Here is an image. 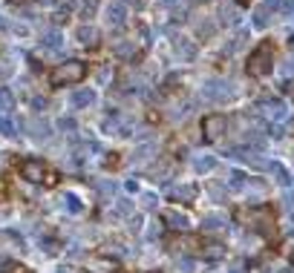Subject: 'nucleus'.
Masks as SVG:
<instances>
[{
  "mask_svg": "<svg viewBox=\"0 0 294 273\" xmlns=\"http://www.w3.org/2000/svg\"><path fill=\"white\" fill-rule=\"evenodd\" d=\"M87 75V66L81 61H66L61 63L55 72H52V84L55 87H66V84H78L81 78Z\"/></svg>",
  "mask_w": 294,
  "mask_h": 273,
  "instance_id": "1",
  "label": "nucleus"
},
{
  "mask_svg": "<svg viewBox=\"0 0 294 273\" xmlns=\"http://www.w3.org/2000/svg\"><path fill=\"white\" fill-rule=\"evenodd\" d=\"M248 72H251V75H265V72H271V43H262L257 52L248 55Z\"/></svg>",
  "mask_w": 294,
  "mask_h": 273,
  "instance_id": "2",
  "label": "nucleus"
},
{
  "mask_svg": "<svg viewBox=\"0 0 294 273\" xmlns=\"http://www.w3.org/2000/svg\"><path fill=\"white\" fill-rule=\"evenodd\" d=\"M225 129H228L225 115H208V118H202V135L208 141H219L225 135Z\"/></svg>",
  "mask_w": 294,
  "mask_h": 273,
  "instance_id": "3",
  "label": "nucleus"
},
{
  "mask_svg": "<svg viewBox=\"0 0 294 273\" xmlns=\"http://www.w3.org/2000/svg\"><path fill=\"white\" fill-rule=\"evenodd\" d=\"M231 95H234V84L231 81L216 78V81H208L205 84V98H211V101H225Z\"/></svg>",
  "mask_w": 294,
  "mask_h": 273,
  "instance_id": "4",
  "label": "nucleus"
},
{
  "mask_svg": "<svg viewBox=\"0 0 294 273\" xmlns=\"http://www.w3.org/2000/svg\"><path fill=\"white\" fill-rule=\"evenodd\" d=\"M262 107V112H265V118H271V121H286L289 118V107L283 104V101H262L260 104Z\"/></svg>",
  "mask_w": 294,
  "mask_h": 273,
  "instance_id": "5",
  "label": "nucleus"
},
{
  "mask_svg": "<svg viewBox=\"0 0 294 273\" xmlns=\"http://www.w3.org/2000/svg\"><path fill=\"white\" fill-rule=\"evenodd\" d=\"M242 218H245L254 230H260V233H265V230L271 227V216H268V210H245L242 213Z\"/></svg>",
  "mask_w": 294,
  "mask_h": 273,
  "instance_id": "6",
  "label": "nucleus"
},
{
  "mask_svg": "<svg viewBox=\"0 0 294 273\" xmlns=\"http://www.w3.org/2000/svg\"><path fill=\"white\" fill-rule=\"evenodd\" d=\"M20 176H23L26 182H32V184H40L43 179H46V170H43V164H40V161H23Z\"/></svg>",
  "mask_w": 294,
  "mask_h": 273,
  "instance_id": "7",
  "label": "nucleus"
},
{
  "mask_svg": "<svg viewBox=\"0 0 294 273\" xmlns=\"http://www.w3.org/2000/svg\"><path fill=\"white\" fill-rule=\"evenodd\" d=\"M104 18H107L110 26H124V20H127V9H124L121 3H110V6L104 9Z\"/></svg>",
  "mask_w": 294,
  "mask_h": 273,
  "instance_id": "8",
  "label": "nucleus"
},
{
  "mask_svg": "<svg viewBox=\"0 0 294 273\" xmlns=\"http://www.w3.org/2000/svg\"><path fill=\"white\" fill-rule=\"evenodd\" d=\"M40 46H46L49 52H55V49H61V46H64V35H61L58 29L43 32V35H40Z\"/></svg>",
  "mask_w": 294,
  "mask_h": 273,
  "instance_id": "9",
  "label": "nucleus"
},
{
  "mask_svg": "<svg viewBox=\"0 0 294 273\" xmlns=\"http://www.w3.org/2000/svg\"><path fill=\"white\" fill-rule=\"evenodd\" d=\"M176 58H182V61H194L196 49L191 46V40H185V37H179V40H176Z\"/></svg>",
  "mask_w": 294,
  "mask_h": 273,
  "instance_id": "10",
  "label": "nucleus"
},
{
  "mask_svg": "<svg viewBox=\"0 0 294 273\" xmlns=\"http://www.w3.org/2000/svg\"><path fill=\"white\" fill-rule=\"evenodd\" d=\"M93 101H96V92H93V90H78V92H75V95H72V104H75L78 109H84V107H90Z\"/></svg>",
  "mask_w": 294,
  "mask_h": 273,
  "instance_id": "11",
  "label": "nucleus"
},
{
  "mask_svg": "<svg viewBox=\"0 0 294 273\" xmlns=\"http://www.w3.org/2000/svg\"><path fill=\"white\" fill-rule=\"evenodd\" d=\"M268 170H271V173L277 176V184H283V187H289V184H292V173H289V170H286L283 164L271 161V167H268Z\"/></svg>",
  "mask_w": 294,
  "mask_h": 273,
  "instance_id": "12",
  "label": "nucleus"
},
{
  "mask_svg": "<svg viewBox=\"0 0 294 273\" xmlns=\"http://www.w3.org/2000/svg\"><path fill=\"white\" fill-rule=\"evenodd\" d=\"M194 167H196V173H211V170L216 167V158H214V155H196Z\"/></svg>",
  "mask_w": 294,
  "mask_h": 273,
  "instance_id": "13",
  "label": "nucleus"
},
{
  "mask_svg": "<svg viewBox=\"0 0 294 273\" xmlns=\"http://www.w3.org/2000/svg\"><path fill=\"white\" fill-rule=\"evenodd\" d=\"M78 40L87 43V46H96V43H98V32L93 29V26H81V29H78Z\"/></svg>",
  "mask_w": 294,
  "mask_h": 273,
  "instance_id": "14",
  "label": "nucleus"
},
{
  "mask_svg": "<svg viewBox=\"0 0 294 273\" xmlns=\"http://www.w3.org/2000/svg\"><path fill=\"white\" fill-rule=\"evenodd\" d=\"M170 196H173L176 201H191V199L196 196V190H194V187H173Z\"/></svg>",
  "mask_w": 294,
  "mask_h": 273,
  "instance_id": "15",
  "label": "nucleus"
},
{
  "mask_svg": "<svg viewBox=\"0 0 294 273\" xmlns=\"http://www.w3.org/2000/svg\"><path fill=\"white\" fill-rule=\"evenodd\" d=\"M202 250H205V256H208V259H219V256L225 253V247H222V244H216V242L202 244Z\"/></svg>",
  "mask_w": 294,
  "mask_h": 273,
  "instance_id": "16",
  "label": "nucleus"
},
{
  "mask_svg": "<svg viewBox=\"0 0 294 273\" xmlns=\"http://www.w3.org/2000/svg\"><path fill=\"white\" fill-rule=\"evenodd\" d=\"M116 55H118V58H133V55H136V43H130V40H121V43L116 46Z\"/></svg>",
  "mask_w": 294,
  "mask_h": 273,
  "instance_id": "17",
  "label": "nucleus"
},
{
  "mask_svg": "<svg viewBox=\"0 0 294 273\" xmlns=\"http://www.w3.org/2000/svg\"><path fill=\"white\" fill-rule=\"evenodd\" d=\"M167 224H170V227H176V230H188V227H191V221H188L185 216H179V213L167 216Z\"/></svg>",
  "mask_w": 294,
  "mask_h": 273,
  "instance_id": "18",
  "label": "nucleus"
},
{
  "mask_svg": "<svg viewBox=\"0 0 294 273\" xmlns=\"http://www.w3.org/2000/svg\"><path fill=\"white\" fill-rule=\"evenodd\" d=\"M29 132H32L35 138H46V135H49V124H46V121H32Z\"/></svg>",
  "mask_w": 294,
  "mask_h": 273,
  "instance_id": "19",
  "label": "nucleus"
},
{
  "mask_svg": "<svg viewBox=\"0 0 294 273\" xmlns=\"http://www.w3.org/2000/svg\"><path fill=\"white\" fill-rule=\"evenodd\" d=\"M64 204L69 213H81V201H78V196H72V193H66L64 196Z\"/></svg>",
  "mask_w": 294,
  "mask_h": 273,
  "instance_id": "20",
  "label": "nucleus"
},
{
  "mask_svg": "<svg viewBox=\"0 0 294 273\" xmlns=\"http://www.w3.org/2000/svg\"><path fill=\"white\" fill-rule=\"evenodd\" d=\"M0 104H3L6 109H9V107L15 104V98H12V92H9V90H0Z\"/></svg>",
  "mask_w": 294,
  "mask_h": 273,
  "instance_id": "21",
  "label": "nucleus"
},
{
  "mask_svg": "<svg viewBox=\"0 0 294 273\" xmlns=\"http://www.w3.org/2000/svg\"><path fill=\"white\" fill-rule=\"evenodd\" d=\"M0 132H3V135H15V127H12L9 118H0Z\"/></svg>",
  "mask_w": 294,
  "mask_h": 273,
  "instance_id": "22",
  "label": "nucleus"
},
{
  "mask_svg": "<svg viewBox=\"0 0 294 273\" xmlns=\"http://www.w3.org/2000/svg\"><path fill=\"white\" fill-rule=\"evenodd\" d=\"M283 72H286V75H294V55H289V58L283 61Z\"/></svg>",
  "mask_w": 294,
  "mask_h": 273,
  "instance_id": "23",
  "label": "nucleus"
},
{
  "mask_svg": "<svg viewBox=\"0 0 294 273\" xmlns=\"http://www.w3.org/2000/svg\"><path fill=\"white\" fill-rule=\"evenodd\" d=\"M202 224H205V227H216V224H222V218H219V216H208Z\"/></svg>",
  "mask_w": 294,
  "mask_h": 273,
  "instance_id": "24",
  "label": "nucleus"
},
{
  "mask_svg": "<svg viewBox=\"0 0 294 273\" xmlns=\"http://www.w3.org/2000/svg\"><path fill=\"white\" fill-rule=\"evenodd\" d=\"M58 127H61V129H69V132H72V129H75V121H72V118H61V121H58Z\"/></svg>",
  "mask_w": 294,
  "mask_h": 273,
  "instance_id": "25",
  "label": "nucleus"
},
{
  "mask_svg": "<svg viewBox=\"0 0 294 273\" xmlns=\"http://www.w3.org/2000/svg\"><path fill=\"white\" fill-rule=\"evenodd\" d=\"M38 3H43V6H52V3H55V0H38Z\"/></svg>",
  "mask_w": 294,
  "mask_h": 273,
  "instance_id": "26",
  "label": "nucleus"
},
{
  "mask_svg": "<svg viewBox=\"0 0 294 273\" xmlns=\"http://www.w3.org/2000/svg\"><path fill=\"white\" fill-rule=\"evenodd\" d=\"M0 158H3V155H0ZM0 164H3V161H0Z\"/></svg>",
  "mask_w": 294,
  "mask_h": 273,
  "instance_id": "27",
  "label": "nucleus"
}]
</instances>
